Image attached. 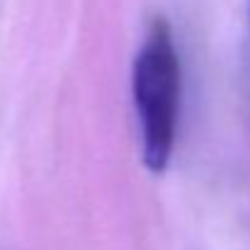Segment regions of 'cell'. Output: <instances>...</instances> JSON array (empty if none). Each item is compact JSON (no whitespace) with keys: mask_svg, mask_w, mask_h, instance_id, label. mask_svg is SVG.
<instances>
[{"mask_svg":"<svg viewBox=\"0 0 250 250\" xmlns=\"http://www.w3.org/2000/svg\"><path fill=\"white\" fill-rule=\"evenodd\" d=\"M180 56L172 27L153 17L131 68V95L141 129V158L151 172H163L172 158L180 119Z\"/></svg>","mask_w":250,"mask_h":250,"instance_id":"1","label":"cell"}]
</instances>
